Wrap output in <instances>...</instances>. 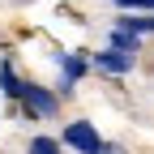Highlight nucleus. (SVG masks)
Instances as JSON below:
<instances>
[{
  "label": "nucleus",
  "instance_id": "f257e3e1",
  "mask_svg": "<svg viewBox=\"0 0 154 154\" xmlns=\"http://www.w3.org/2000/svg\"><path fill=\"white\" fill-rule=\"evenodd\" d=\"M64 146H77L82 154H99V133H94V124H86V120H77V124H69L64 128Z\"/></svg>",
  "mask_w": 154,
  "mask_h": 154
},
{
  "label": "nucleus",
  "instance_id": "f03ea898",
  "mask_svg": "<svg viewBox=\"0 0 154 154\" xmlns=\"http://www.w3.org/2000/svg\"><path fill=\"white\" fill-rule=\"evenodd\" d=\"M22 99H26V111L34 116H56V94L43 86H22Z\"/></svg>",
  "mask_w": 154,
  "mask_h": 154
},
{
  "label": "nucleus",
  "instance_id": "7ed1b4c3",
  "mask_svg": "<svg viewBox=\"0 0 154 154\" xmlns=\"http://www.w3.org/2000/svg\"><path fill=\"white\" fill-rule=\"evenodd\" d=\"M133 60H137V56H124V51H99L94 56V69H103V73H128L133 69Z\"/></svg>",
  "mask_w": 154,
  "mask_h": 154
},
{
  "label": "nucleus",
  "instance_id": "20e7f679",
  "mask_svg": "<svg viewBox=\"0 0 154 154\" xmlns=\"http://www.w3.org/2000/svg\"><path fill=\"white\" fill-rule=\"evenodd\" d=\"M111 47L124 51V56H137V51H141V38L128 34V30H111Z\"/></svg>",
  "mask_w": 154,
  "mask_h": 154
},
{
  "label": "nucleus",
  "instance_id": "39448f33",
  "mask_svg": "<svg viewBox=\"0 0 154 154\" xmlns=\"http://www.w3.org/2000/svg\"><path fill=\"white\" fill-rule=\"evenodd\" d=\"M60 69H64V90H73V82L86 73V60H77V56H64V51H60Z\"/></svg>",
  "mask_w": 154,
  "mask_h": 154
},
{
  "label": "nucleus",
  "instance_id": "423d86ee",
  "mask_svg": "<svg viewBox=\"0 0 154 154\" xmlns=\"http://www.w3.org/2000/svg\"><path fill=\"white\" fill-rule=\"evenodd\" d=\"M0 90L9 94V99H17V94H22V82H17V73H13V64H9V60L0 64Z\"/></svg>",
  "mask_w": 154,
  "mask_h": 154
},
{
  "label": "nucleus",
  "instance_id": "0eeeda50",
  "mask_svg": "<svg viewBox=\"0 0 154 154\" xmlns=\"http://www.w3.org/2000/svg\"><path fill=\"white\" fill-rule=\"evenodd\" d=\"M116 30H128V34H146V30H154V17H120V22H116Z\"/></svg>",
  "mask_w": 154,
  "mask_h": 154
},
{
  "label": "nucleus",
  "instance_id": "6e6552de",
  "mask_svg": "<svg viewBox=\"0 0 154 154\" xmlns=\"http://www.w3.org/2000/svg\"><path fill=\"white\" fill-rule=\"evenodd\" d=\"M30 154H60V146H56L51 137H34L30 141Z\"/></svg>",
  "mask_w": 154,
  "mask_h": 154
},
{
  "label": "nucleus",
  "instance_id": "1a4fd4ad",
  "mask_svg": "<svg viewBox=\"0 0 154 154\" xmlns=\"http://www.w3.org/2000/svg\"><path fill=\"white\" fill-rule=\"evenodd\" d=\"M124 9H154V0H120Z\"/></svg>",
  "mask_w": 154,
  "mask_h": 154
},
{
  "label": "nucleus",
  "instance_id": "9d476101",
  "mask_svg": "<svg viewBox=\"0 0 154 154\" xmlns=\"http://www.w3.org/2000/svg\"><path fill=\"white\" fill-rule=\"evenodd\" d=\"M99 154H124L120 146H99Z\"/></svg>",
  "mask_w": 154,
  "mask_h": 154
}]
</instances>
